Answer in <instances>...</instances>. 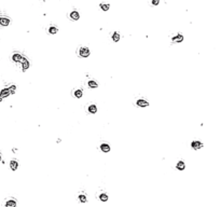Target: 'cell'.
Masks as SVG:
<instances>
[{
    "label": "cell",
    "instance_id": "obj_1",
    "mask_svg": "<svg viewBox=\"0 0 221 207\" xmlns=\"http://www.w3.org/2000/svg\"><path fill=\"white\" fill-rule=\"evenodd\" d=\"M79 54H80L81 57H89L90 56V50L88 48H81L79 51Z\"/></svg>",
    "mask_w": 221,
    "mask_h": 207
},
{
    "label": "cell",
    "instance_id": "obj_2",
    "mask_svg": "<svg viewBox=\"0 0 221 207\" xmlns=\"http://www.w3.org/2000/svg\"><path fill=\"white\" fill-rule=\"evenodd\" d=\"M9 95H10L9 89H3L1 92H0V101L2 100V98H5V97H8Z\"/></svg>",
    "mask_w": 221,
    "mask_h": 207
},
{
    "label": "cell",
    "instance_id": "obj_3",
    "mask_svg": "<svg viewBox=\"0 0 221 207\" xmlns=\"http://www.w3.org/2000/svg\"><path fill=\"white\" fill-rule=\"evenodd\" d=\"M22 69H23V71L27 70L28 68H29V61H28L26 58H22Z\"/></svg>",
    "mask_w": 221,
    "mask_h": 207
},
{
    "label": "cell",
    "instance_id": "obj_4",
    "mask_svg": "<svg viewBox=\"0 0 221 207\" xmlns=\"http://www.w3.org/2000/svg\"><path fill=\"white\" fill-rule=\"evenodd\" d=\"M9 24H10V20L8 17L0 16V25H1V26H8Z\"/></svg>",
    "mask_w": 221,
    "mask_h": 207
},
{
    "label": "cell",
    "instance_id": "obj_5",
    "mask_svg": "<svg viewBox=\"0 0 221 207\" xmlns=\"http://www.w3.org/2000/svg\"><path fill=\"white\" fill-rule=\"evenodd\" d=\"M136 104H137V106H139V107H147V106H149V103H148L147 100H143V99H138Z\"/></svg>",
    "mask_w": 221,
    "mask_h": 207
},
{
    "label": "cell",
    "instance_id": "obj_6",
    "mask_svg": "<svg viewBox=\"0 0 221 207\" xmlns=\"http://www.w3.org/2000/svg\"><path fill=\"white\" fill-rule=\"evenodd\" d=\"M191 147L193 149H195V150H197V149H200V148L203 147V144L200 143V141H193V143L191 144Z\"/></svg>",
    "mask_w": 221,
    "mask_h": 207
},
{
    "label": "cell",
    "instance_id": "obj_7",
    "mask_svg": "<svg viewBox=\"0 0 221 207\" xmlns=\"http://www.w3.org/2000/svg\"><path fill=\"white\" fill-rule=\"evenodd\" d=\"M10 167L12 170H16L17 167H19V163H17V161H15V160H12V161L10 162Z\"/></svg>",
    "mask_w": 221,
    "mask_h": 207
},
{
    "label": "cell",
    "instance_id": "obj_8",
    "mask_svg": "<svg viewBox=\"0 0 221 207\" xmlns=\"http://www.w3.org/2000/svg\"><path fill=\"white\" fill-rule=\"evenodd\" d=\"M172 41H173V43H176V42H182V41H183V36H182V35H178V36H176V37H174V38L172 39Z\"/></svg>",
    "mask_w": 221,
    "mask_h": 207
},
{
    "label": "cell",
    "instance_id": "obj_9",
    "mask_svg": "<svg viewBox=\"0 0 221 207\" xmlns=\"http://www.w3.org/2000/svg\"><path fill=\"white\" fill-rule=\"evenodd\" d=\"M6 207H16V201L15 199H9L6 203Z\"/></svg>",
    "mask_w": 221,
    "mask_h": 207
},
{
    "label": "cell",
    "instance_id": "obj_10",
    "mask_svg": "<svg viewBox=\"0 0 221 207\" xmlns=\"http://www.w3.org/2000/svg\"><path fill=\"white\" fill-rule=\"evenodd\" d=\"M22 55L21 54H13V56H12V59H13V61H15V63H19V61H21L22 60Z\"/></svg>",
    "mask_w": 221,
    "mask_h": 207
},
{
    "label": "cell",
    "instance_id": "obj_11",
    "mask_svg": "<svg viewBox=\"0 0 221 207\" xmlns=\"http://www.w3.org/2000/svg\"><path fill=\"white\" fill-rule=\"evenodd\" d=\"M70 17H71V20H73V21H78L80 15H79V13L77 12V11H73V12L70 13Z\"/></svg>",
    "mask_w": 221,
    "mask_h": 207
},
{
    "label": "cell",
    "instance_id": "obj_12",
    "mask_svg": "<svg viewBox=\"0 0 221 207\" xmlns=\"http://www.w3.org/2000/svg\"><path fill=\"white\" fill-rule=\"evenodd\" d=\"M100 149H101V151H104V152H109L110 151V147H109V145H107V144L101 145Z\"/></svg>",
    "mask_w": 221,
    "mask_h": 207
},
{
    "label": "cell",
    "instance_id": "obj_13",
    "mask_svg": "<svg viewBox=\"0 0 221 207\" xmlns=\"http://www.w3.org/2000/svg\"><path fill=\"white\" fill-rule=\"evenodd\" d=\"M177 169H179V170H183L184 168H186V165H184V163L182 162V161H180V162H178V164H177Z\"/></svg>",
    "mask_w": 221,
    "mask_h": 207
},
{
    "label": "cell",
    "instance_id": "obj_14",
    "mask_svg": "<svg viewBox=\"0 0 221 207\" xmlns=\"http://www.w3.org/2000/svg\"><path fill=\"white\" fill-rule=\"evenodd\" d=\"M89 112L90 113H96L97 112V108L95 105H91V106L89 107Z\"/></svg>",
    "mask_w": 221,
    "mask_h": 207
},
{
    "label": "cell",
    "instance_id": "obj_15",
    "mask_svg": "<svg viewBox=\"0 0 221 207\" xmlns=\"http://www.w3.org/2000/svg\"><path fill=\"white\" fill-rule=\"evenodd\" d=\"M82 95H83L82 90H77V91H75V96L77 97V98H81Z\"/></svg>",
    "mask_w": 221,
    "mask_h": 207
},
{
    "label": "cell",
    "instance_id": "obj_16",
    "mask_svg": "<svg viewBox=\"0 0 221 207\" xmlns=\"http://www.w3.org/2000/svg\"><path fill=\"white\" fill-rule=\"evenodd\" d=\"M89 86H90L91 89H95V88H97V86H98V84H97L95 81H92V80H91V81H89Z\"/></svg>",
    "mask_w": 221,
    "mask_h": 207
},
{
    "label": "cell",
    "instance_id": "obj_17",
    "mask_svg": "<svg viewBox=\"0 0 221 207\" xmlns=\"http://www.w3.org/2000/svg\"><path fill=\"white\" fill-rule=\"evenodd\" d=\"M112 39H113L114 42H118L119 40H120V35H119L118 32H114V34L112 35Z\"/></svg>",
    "mask_w": 221,
    "mask_h": 207
},
{
    "label": "cell",
    "instance_id": "obj_18",
    "mask_svg": "<svg viewBox=\"0 0 221 207\" xmlns=\"http://www.w3.org/2000/svg\"><path fill=\"white\" fill-rule=\"evenodd\" d=\"M99 199H100V201H103V202H107L108 201V195L105 194V193L100 194L99 195Z\"/></svg>",
    "mask_w": 221,
    "mask_h": 207
},
{
    "label": "cell",
    "instance_id": "obj_19",
    "mask_svg": "<svg viewBox=\"0 0 221 207\" xmlns=\"http://www.w3.org/2000/svg\"><path fill=\"white\" fill-rule=\"evenodd\" d=\"M49 32L51 35H54V34H56L57 32V28L55 27V26H52V27H50V29H49Z\"/></svg>",
    "mask_w": 221,
    "mask_h": 207
},
{
    "label": "cell",
    "instance_id": "obj_20",
    "mask_svg": "<svg viewBox=\"0 0 221 207\" xmlns=\"http://www.w3.org/2000/svg\"><path fill=\"white\" fill-rule=\"evenodd\" d=\"M15 89H16V86H15V85H11V86H10V88H9L10 95H13L14 92H15Z\"/></svg>",
    "mask_w": 221,
    "mask_h": 207
},
{
    "label": "cell",
    "instance_id": "obj_21",
    "mask_svg": "<svg viewBox=\"0 0 221 207\" xmlns=\"http://www.w3.org/2000/svg\"><path fill=\"white\" fill-rule=\"evenodd\" d=\"M100 8L103 9L104 11H108V10H109V8H110V6H109V5H103V3H101V5H100Z\"/></svg>",
    "mask_w": 221,
    "mask_h": 207
},
{
    "label": "cell",
    "instance_id": "obj_22",
    "mask_svg": "<svg viewBox=\"0 0 221 207\" xmlns=\"http://www.w3.org/2000/svg\"><path fill=\"white\" fill-rule=\"evenodd\" d=\"M79 199H80L81 203H86V201H88L85 195H80V196H79Z\"/></svg>",
    "mask_w": 221,
    "mask_h": 207
},
{
    "label": "cell",
    "instance_id": "obj_23",
    "mask_svg": "<svg viewBox=\"0 0 221 207\" xmlns=\"http://www.w3.org/2000/svg\"><path fill=\"white\" fill-rule=\"evenodd\" d=\"M160 3V0H152V5L153 6H158Z\"/></svg>",
    "mask_w": 221,
    "mask_h": 207
},
{
    "label": "cell",
    "instance_id": "obj_24",
    "mask_svg": "<svg viewBox=\"0 0 221 207\" xmlns=\"http://www.w3.org/2000/svg\"><path fill=\"white\" fill-rule=\"evenodd\" d=\"M0 161H1V154H0Z\"/></svg>",
    "mask_w": 221,
    "mask_h": 207
}]
</instances>
